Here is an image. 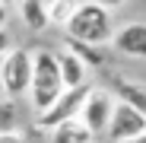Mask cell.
<instances>
[{
	"instance_id": "cell-1",
	"label": "cell",
	"mask_w": 146,
	"mask_h": 143,
	"mask_svg": "<svg viewBox=\"0 0 146 143\" xmlns=\"http://www.w3.org/2000/svg\"><path fill=\"white\" fill-rule=\"evenodd\" d=\"M64 35L73 41H86V45H108L114 35L111 10L102 7L99 0H80L64 26Z\"/></svg>"
},
{
	"instance_id": "cell-2",
	"label": "cell",
	"mask_w": 146,
	"mask_h": 143,
	"mask_svg": "<svg viewBox=\"0 0 146 143\" xmlns=\"http://www.w3.org/2000/svg\"><path fill=\"white\" fill-rule=\"evenodd\" d=\"M60 92H64V83H60V70H57V54L48 51V48L32 51V83L26 95L32 99L35 114L44 111Z\"/></svg>"
},
{
	"instance_id": "cell-3",
	"label": "cell",
	"mask_w": 146,
	"mask_h": 143,
	"mask_svg": "<svg viewBox=\"0 0 146 143\" xmlns=\"http://www.w3.org/2000/svg\"><path fill=\"white\" fill-rule=\"evenodd\" d=\"M3 67V95L7 99H19V95L29 92L32 83V51L26 48H10V51L0 57Z\"/></svg>"
},
{
	"instance_id": "cell-4",
	"label": "cell",
	"mask_w": 146,
	"mask_h": 143,
	"mask_svg": "<svg viewBox=\"0 0 146 143\" xmlns=\"http://www.w3.org/2000/svg\"><path fill=\"white\" fill-rule=\"evenodd\" d=\"M89 89H92V86L64 89L44 111L35 114V127H38V130H54L57 124L70 121V118H80V108H83V102H86V92H89Z\"/></svg>"
},
{
	"instance_id": "cell-5",
	"label": "cell",
	"mask_w": 146,
	"mask_h": 143,
	"mask_svg": "<svg viewBox=\"0 0 146 143\" xmlns=\"http://www.w3.org/2000/svg\"><path fill=\"white\" fill-rule=\"evenodd\" d=\"M111 108H114V95L102 86H92L86 92V102L80 108V121L86 124V130L95 137V134H105L108 127V118H111Z\"/></svg>"
},
{
	"instance_id": "cell-6",
	"label": "cell",
	"mask_w": 146,
	"mask_h": 143,
	"mask_svg": "<svg viewBox=\"0 0 146 143\" xmlns=\"http://www.w3.org/2000/svg\"><path fill=\"white\" fill-rule=\"evenodd\" d=\"M105 134L117 143V140H127V137H137V134H146V114L137 111L133 105L127 102H117L114 99V108H111V118H108V127Z\"/></svg>"
},
{
	"instance_id": "cell-7",
	"label": "cell",
	"mask_w": 146,
	"mask_h": 143,
	"mask_svg": "<svg viewBox=\"0 0 146 143\" xmlns=\"http://www.w3.org/2000/svg\"><path fill=\"white\" fill-rule=\"evenodd\" d=\"M111 48L124 57L146 61V22H124L111 35Z\"/></svg>"
},
{
	"instance_id": "cell-8",
	"label": "cell",
	"mask_w": 146,
	"mask_h": 143,
	"mask_svg": "<svg viewBox=\"0 0 146 143\" xmlns=\"http://www.w3.org/2000/svg\"><path fill=\"white\" fill-rule=\"evenodd\" d=\"M57 54V70H60V83L64 89H76V86H92V70L73 54V51H54Z\"/></svg>"
},
{
	"instance_id": "cell-9",
	"label": "cell",
	"mask_w": 146,
	"mask_h": 143,
	"mask_svg": "<svg viewBox=\"0 0 146 143\" xmlns=\"http://www.w3.org/2000/svg\"><path fill=\"white\" fill-rule=\"evenodd\" d=\"M19 3V19L29 32H44L51 22H48V7L44 0H16Z\"/></svg>"
},
{
	"instance_id": "cell-10",
	"label": "cell",
	"mask_w": 146,
	"mask_h": 143,
	"mask_svg": "<svg viewBox=\"0 0 146 143\" xmlns=\"http://www.w3.org/2000/svg\"><path fill=\"white\" fill-rule=\"evenodd\" d=\"M51 134V143H92V134L86 130V124L80 121V118H70V121L57 124Z\"/></svg>"
},
{
	"instance_id": "cell-11",
	"label": "cell",
	"mask_w": 146,
	"mask_h": 143,
	"mask_svg": "<svg viewBox=\"0 0 146 143\" xmlns=\"http://www.w3.org/2000/svg\"><path fill=\"white\" fill-rule=\"evenodd\" d=\"M114 99H117V102H127V105H133L137 111L146 114V89H143L140 83L127 80V76H117V80H114Z\"/></svg>"
},
{
	"instance_id": "cell-12",
	"label": "cell",
	"mask_w": 146,
	"mask_h": 143,
	"mask_svg": "<svg viewBox=\"0 0 146 143\" xmlns=\"http://www.w3.org/2000/svg\"><path fill=\"white\" fill-rule=\"evenodd\" d=\"M67 51H73L89 70H99V67L108 64V54L102 51V45H86V41H73V38H67Z\"/></svg>"
},
{
	"instance_id": "cell-13",
	"label": "cell",
	"mask_w": 146,
	"mask_h": 143,
	"mask_svg": "<svg viewBox=\"0 0 146 143\" xmlns=\"http://www.w3.org/2000/svg\"><path fill=\"white\" fill-rule=\"evenodd\" d=\"M76 3H80V0H44V7H48V22L57 26V29H64L67 19H70V13L76 10Z\"/></svg>"
},
{
	"instance_id": "cell-14",
	"label": "cell",
	"mask_w": 146,
	"mask_h": 143,
	"mask_svg": "<svg viewBox=\"0 0 146 143\" xmlns=\"http://www.w3.org/2000/svg\"><path fill=\"white\" fill-rule=\"evenodd\" d=\"M16 121H19L16 102H13V99H3V95H0V134H10V130H16Z\"/></svg>"
},
{
	"instance_id": "cell-15",
	"label": "cell",
	"mask_w": 146,
	"mask_h": 143,
	"mask_svg": "<svg viewBox=\"0 0 146 143\" xmlns=\"http://www.w3.org/2000/svg\"><path fill=\"white\" fill-rule=\"evenodd\" d=\"M10 48H13V35H10V29H0V57H3Z\"/></svg>"
},
{
	"instance_id": "cell-16",
	"label": "cell",
	"mask_w": 146,
	"mask_h": 143,
	"mask_svg": "<svg viewBox=\"0 0 146 143\" xmlns=\"http://www.w3.org/2000/svg\"><path fill=\"white\" fill-rule=\"evenodd\" d=\"M99 3H102V7H108V10H117V7H124L127 0H99Z\"/></svg>"
},
{
	"instance_id": "cell-17",
	"label": "cell",
	"mask_w": 146,
	"mask_h": 143,
	"mask_svg": "<svg viewBox=\"0 0 146 143\" xmlns=\"http://www.w3.org/2000/svg\"><path fill=\"white\" fill-rule=\"evenodd\" d=\"M7 19H10V7H7V3H0V29L7 26Z\"/></svg>"
},
{
	"instance_id": "cell-18",
	"label": "cell",
	"mask_w": 146,
	"mask_h": 143,
	"mask_svg": "<svg viewBox=\"0 0 146 143\" xmlns=\"http://www.w3.org/2000/svg\"><path fill=\"white\" fill-rule=\"evenodd\" d=\"M117 143H146V134H137V137H127V140H117Z\"/></svg>"
},
{
	"instance_id": "cell-19",
	"label": "cell",
	"mask_w": 146,
	"mask_h": 143,
	"mask_svg": "<svg viewBox=\"0 0 146 143\" xmlns=\"http://www.w3.org/2000/svg\"><path fill=\"white\" fill-rule=\"evenodd\" d=\"M0 95H3V67H0Z\"/></svg>"
},
{
	"instance_id": "cell-20",
	"label": "cell",
	"mask_w": 146,
	"mask_h": 143,
	"mask_svg": "<svg viewBox=\"0 0 146 143\" xmlns=\"http://www.w3.org/2000/svg\"><path fill=\"white\" fill-rule=\"evenodd\" d=\"M0 3H7V7H10V3H16V0H0Z\"/></svg>"
}]
</instances>
